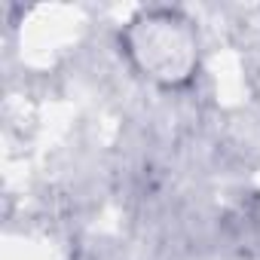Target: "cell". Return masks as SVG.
Wrapping results in <instances>:
<instances>
[{"instance_id": "cell-1", "label": "cell", "mask_w": 260, "mask_h": 260, "mask_svg": "<svg viewBox=\"0 0 260 260\" xmlns=\"http://www.w3.org/2000/svg\"><path fill=\"white\" fill-rule=\"evenodd\" d=\"M122 46L132 64L159 86H184L199 68V34L187 13L147 7L125 22Z\"/></svg>"}]
</instances>
